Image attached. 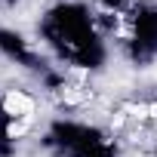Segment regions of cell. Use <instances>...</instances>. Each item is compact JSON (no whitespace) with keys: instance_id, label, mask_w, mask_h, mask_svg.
<instances>
[{"instance_id":"8","label":"cell","mask_w":157,"mask_h":157,"mask_svg":"<svg viewBox=\"0 0 157 157\" xmlns=\"http://www.w3.org/2000/svg\"><path fill=\"white\" fill-rule=\"evenodd\" d=\"M151 157H157V142H154V148H151Z\"/></svg>"},{"instance_id":"2","label":"cell","mask_w":157,"mask_h":157,"mask_svg":"<svg viewBox=\"0 0 157 157\" xmlns=\"http://www.w3.org/2000/svg\"><path fill=\"white\" fill-rule=\"evenodd\" d=\"M40 145L49 157H120V145L105 126L68 114L46 120Z\"/></svg>"},{"instance_id":"3","label":"cell","mask_w":157,"mask_h":157,"mask_svg":"<svg viewBox=\"0 0 157 157\" xmlns=\"http://www.w3.org/2000/svg\"><path fill=\"white\" fill-rule=\"evenodd\" d=\"M123 19V56L136 68L157 62V0H136Z\"/></svg>"},{"instance_id":"1","label":"cell","mask_w":157,"mask_h":157,"mask_svg":"<svg viewBox=\"0 0 157 157\" xmlns=\"http://www.w3.org/2000/svg\"><path fill=\"white\" fill-rule=\"evenodd\" d=\"M37 40L56 65L99 74L111 59L108 34L102 28V16L90 0H56L49 3L37 25Z\"/></svg>"},{"instance_id":"5","label":"cell","mask_w":157,"mask_h":157,"mask_svg":"<svg viewBox=\"0 0 157 157\" xmlns=\"http://www.w3.org/2000/svg\"><path fill=\"white\" fill-rule=\"evenodd\" d=\"M19 139H16V114L13 108L0 99V157H16Z\"/></svg>"},{"instance_id":"4","label":"cell","mask_w":157,"mask_h":157,"mask_svg":"<svg viewBox=\"0 0 157 157\" xmlns=\"http://www.w3.org/2000/svg\"><path fill=\"white\" fill-rule=\"evenodd\" d=\"M0 59L16 65L25 74H31L34 80H40V86H46V90H59L65 83V74L59 71V65L49 56H43L22 31L6 28V25H0Z\"/></svg>"},{"instance_id":"6","label":"cell","mask_w":157,"mask_h":157,"mask_svg":"<svg viewBox=\"0 0 157 157\" xmlns=\"http://www.w3.org/2000/svg\"><path fill=\"white\" fill-rule=\"evenodd\" d=\"M136 0H93L99 16H126Z\"/></svg>"},{"instance_id":"7","label":"cell","mask_w":157,"mask_h":157,"mask_svg":"<svg viewBox=\"0 0 157 157\" xmlns=\"http://www.w3.org/2000/svg\"><path fill=\"white\" fill-rule=\"evenodd\" d=\"M0 3H3V6H16V3H19V0H0Z\"/></svg>"}]
</instances>
